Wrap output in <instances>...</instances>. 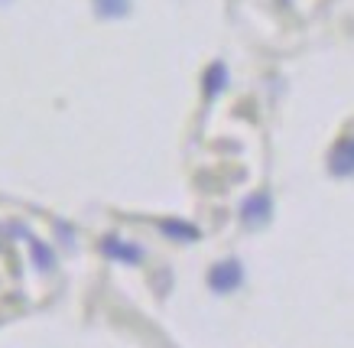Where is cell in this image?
I'll return each instance as SVG.
<instances>
[{"instance_id": "1", "label": "cell", "mask_w": 354, "mask_h": 348, "mask_svg": "<svg viewBox=\"0 0 354 348\" xmlns=\"http://www.w3.org/2000/svg\"><path fill=\"white\" fill-rule=\"evenodd\" d=\"M237 280V271H231V267H227V271H218L215 273V286L218 290H225L227 283H234Z\"/></svg>"}]
</instances>
